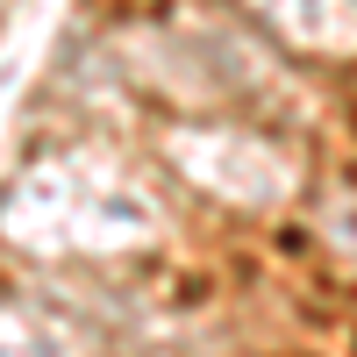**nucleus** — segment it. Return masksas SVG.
Masks as SVG:
<instances>
[{"label":"nucleus","instance_id":"nucleus-1","mask_svg":"<svg viewBox=\"0 0 357 357\" xmlns=\"http://www.w3.org/2000/svg\"><path fill=\"white\" fill-rule=\"evenodd\" d=\"M0 229L22 250H129V243H151L165 215L122 172L93 158H50V165H29L0 193Z\"/></svg>","mask_w":357,"mask_h":357},{"label":"nucleus","instance_id":"nucleus-2","mask_svg":"<svg viewBox=\"0 0 357 357\" xmlns=\"http://www.w3.org/2000/svg\"><path fill=\"white\" fill-rule=\"evenodd\" d=\"M165 158L172 172L186 178V186L215 193L222 207H279L293 193V178H301V165H293L286 151L264 129H243V122H172L165 129Z\"/></svg>","mask_w":357,"mask_h":357},{"label":"nucleus","instance_id":"nucleus-3","mask_svg":"<svg viewBox=\"0 0 357 357\" xmlns=\"http://www.w3.org/2000/svg\"><path fill=\"white\" fill-rule=\"evenodd\" d=\"M243 15L307 57H350L357 50V0H243Z\"/></svg>","mask_w":357,"mask_h":357}]
</instances>
